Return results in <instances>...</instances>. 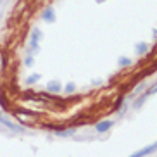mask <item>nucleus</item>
<instances>
[{"instance_id":"obj_12","label":"nucleus","mask_w":157,"mask_h":157,"mask_svg":"<svg viewBox=\"0 0 157 157\" xmlns=\"http://www.w3.org/2000/svg\"><path fill=\"white\" fill-rule=\"evenodd\" d=\"M64 90H66V92H67V93H73L74 90H76V85H74L73 81H69V83H67V85H66V86H64Z\"/></svg>"},{"instance_id":"obj_5","label":"nucleus","mask_w":157,"mask_h":157,"mask_svg":"<svg viewBox=\"0 0 157 157\" xmlns=\"http://www.w3.org/2000/svg\"><path fill=\"white\" fill-rule=\"evenodd\" d=\"M42 19L45 21V23H56V9L54 7H45V10H43V14H42Z\"/></svg>"},{"instance_id":"obj_9","label":"nucleus","mask_w":157,"mask_h":157,"mask_svg":"<svg viewBox=\"0 0 157 157\" xmlns=\"http://www.w3.org/2000/svg\"><path fill=\"white\" fill-rule=\"evenodd\" d=\"M117 64H119L121 67H128V66H131V59H129V57L121 56L119 59H117Z\"/></svg>"},{"instance_id":"obj_13","label":"nucleus","mask_w":157,"mask_h":157,"mask_svg":"<svg viewBox=\"0 0 157 157\" xmlns=\"http://www.w3.org/2000/svg\"><path fill=\"white\" fill-rule=\"evenodd\" d=\"M24 64H26V66H31V64H33V57L28 56V57H26V60H24Z\"/></svg>"},{"instance_id":"obj_1","label":"nucleus","mask_w":157,"mask_h":157,"mask_svg":"<svg viewBox=\"0 0 157 157\" xmlns=\"http://www.w3.org/2000/svg\"><path fill=\"white\" fill-rule=\"evenodd\" d=\"M155 92H157V81H155V83L152 85V86H148V88H147V92H145V93H143V95H142V97L138 98V100L135 102V104H133V107H135V109H140V107L143 105V102L147 100V98L150 97V95H154V93H155Z\"/></svg>"},{"instance_id":"obj_3","label":"nucleus","mask_w":157,"mask_h":157,"mask_svg":"<svg viewBox=\"0 0 157 157\" xmlns=\"http://www.w3.org/2000/svg\"><path fill=\"white\" fill-rule=\"evenodd\" d=\"M40 40H42V31L38 28H35L31 31V38H29V47H31L35 52L40 48Z\"/></svg>"},{"instance_id":"obj_4","label":"nucleus","mask_w":157,"mask_h":157,"mask_svg":"<svg viewBox=\"0 0 157 157\" xmlns=\"http://www.w3.org/2000/svg\"><path fill=\"white\" fill-rule=\"evenodd\" d=\"M0 123H2L4 126H7V128H10L12 131H24L23 126H19V124H16V123H12L10 119H7L5 114H0Z\"/></svg>"},{"instance_id":"obj_14","label":"nucleus","mask_w":157,"mask_h":157,"mask_svg":"<svg viewBox=\"0 0 157 157\" xmlns=\"http://www.w3.org/2000/svg\"><path fill=\"white\" fill-rule=\"evenodd\" d=\"M154 38H157V29H154Z\"/></svg>"},{"instance_id":"obj_6","label":"nucleus","mask_w":157,"mask_h":157,"mask_svg":"<svg viewBox=\"0 0 157 157\" xmlns=\"http://www.w3.org/2000/svg\"><path fill=\"white\" fill-rule=\"evenodd\" d=\"M112 126H114V123L109 121V119H107V121H100V123L95 124V131H97V133H105V131H109Z\"/></svg>"},{"instance_id":"obj_11","label":"nucleus","mask_w":157,"mask_h":157,"mask_svg":"<svg viewBox=\"0 0 157 157\" xmlns=\"http://www.w3.org/2000/svg\"><path fill=\"white\" fill-rule=\"evenodd\" d=\"M73 133H74V129H59V131H56L57 136H71Z\"/></svg>"},{"instance_id":"obj_10","label":"nucleus","mask_w":157,"mask_h":157,"mask_svg":"<svg viewBox=\"0 0 157 157\" xmlns=\"http://www.w3.org/2000/svg\"><path fill=\"white\" fill-rule=\"evenodd\" d=\"M38 81H40V74H38V73L29 74L28 78H26V83H28V85H35V83H38Z\"/></svg>"},{"instance_id":"obj_8","label":"nucleus","mask_w":157,"mask_h":157,"mask_svg":"<svg viewBox=\"0 0 157 157\" xmlns=\"http://www.w3.org/2000/svg\"><path fill=\"white\" fill-rule=\"evenodd\" d=\"M135 50H136V54H138V56H143V54H147L148 45L145 42H138L136 45H135Z\"/></svg>"},{"instance_id":"obj_2","label":"nucleus","mask_w":157,"mask_h":157,"mask_svg":"<svg viewBox=\"0 0 157 157\" xmlns=\"http://www.w3.org/2000/svg\"><path fill=\"white\" fill-rule=\"evenodd\" d=\"M155 150H157V142H154V143H150V145H147V147L140 148L138 152L131 154L129 157H147V155H150V154H154Z\"/></svg>"},{"instance_id":"obj_7","label":"nucleus","mask_w":157,"mask_h":157,"mask_svg":"<svg viewBox=\"0 0 157 157\" xmlns=\"http://www.w3.org/2000/svg\"><path fill=\"white\" fill-rule=\"evenodd\" d=\"M47 90H48L50 93H59L60 90H62V85H60L57 79H52V81L47 83Z\"/></svg>"}]
</instances>
